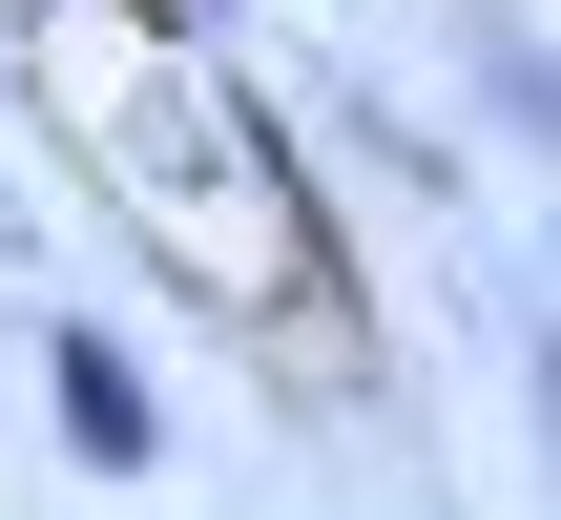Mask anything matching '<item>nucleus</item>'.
Here are the masks:
<instances>
[{"instance_id": "f257e3e1", "label": "nucleus", "mask_w": 561, "mask_h": 520, "mask_svg": "<svg viewBox=\"0 0 561 520\" xmlns=\"http://www.w3.org/2000/svg\"><path fill=\"white\" fill-rule=\"evenodd\" d=\"M42 438H62V479H104V500L167 459V396H146V354H125L104 313H62V334H42Z\"/></svg>"}]
</instances>
